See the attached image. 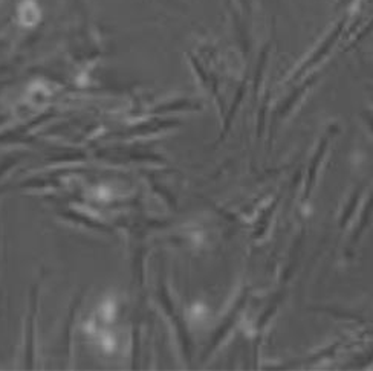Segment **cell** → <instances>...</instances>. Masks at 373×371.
I'll return each mask as SVG.
<instances>
[{
	"mask_svg": "<svg viewBox=\"0 0 373 371\" xmlns=\"http://www.w3.org/2000/svg\"><path fill=\"white\" fill-rule=\"evenodd\" d=\"M20 20L26 26H32L38 20V8L32 2H26L20 8Z\"/></svg>",
	"mask_w": 373,
	"mask_h": 371,
	"instance_id": "obj_1",
	"label": "cell"
},
{
	"mask_svg": "<svg viewBox=\"0 0 373 371\" xmlns=\"http://www.w3.org/2000/svg\"><path fill=\"white\" fill-rule=\"evenodd\" d=\"M115 313H116V306L112 300H107L106 303L101 304V307H100L101 319H104L106 323H110L115 318Z\"/></svg>",
	"mask_w": 373,
	"mask_h": 371,
	"instance_id": "obj_2",
	"label": "cell"
}]
</instances>
